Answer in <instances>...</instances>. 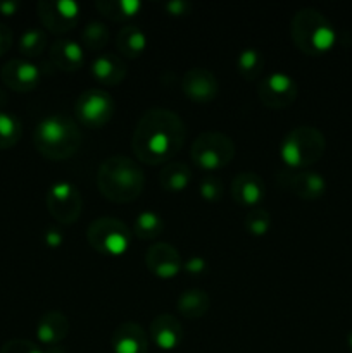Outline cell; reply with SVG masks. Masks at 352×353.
Masks as SVG:
<instances>
[{"mask_svg": "<svg viewBox=\"0 0 352 353\" xmlns=\"http://www.w3.org/2000/svg\"><path fill=\"white\" fill-rule=\"evenodd\" d=\"M347 345H349V348L352 350V330L349 331V334H347Z\"/></svg>", "mask_w": 352, "mask_h": 353, "instance_id": "obj_40", "label": "cell"}, {"mask_svg": "<svg viewBox=\"0 0 352 353\" xmlns=\"http://www.w3.org/2000/svg\"><path fill=\"white\" fill-rule=\"evenodd\" d=\"M116 48L123 57L138 59L147 48V34L144 33L140 26L126 24L117 33Z\"/></svg>", "mask_w": 352, "mask_h": 353, "instance_id": "obj_22", "label": "cell"}, {"mask_svg": "<svg viewBox=\"0 0 352 353\" xmlns=\"http://www.w3.org/2000/svg\"><path fill=\"white\" fill-rule=\"evenodd\" d=\"M47 209L55 221L62 224H75L83 210L81 192L75 185L59 181L48 188Z\"/></svg>", "mask_w": 352, "mask_h": 353, "instance_id": "obj_9", "label": "cell"}, {"mask_svg": "<svg viewBox=\"0 0 352 353\" xmlns=\"http://www.w3.org/2000/svg\"><path fill=\"white\" fill-rule=\"evenodd\" d=\"M114 100L109 92L100 88H90L83 92L75 102L76 123L85 128L99 130L104 128L114 116Z\"/></svg>", "mask_w": 352, "mask_h": 353, "instance_id": "obj_8", "label": "cell"}, {"mask_svg": "<svg viewBox=\"0 0 352 353\" xmlns=\"http://www.w3.org/2000/svg\"><path fill=\"white\" fill-rule=\"evenodd\" d=\"M0 78L3 85L12 92L28 93L37 88L40 83V69L28 59H10L2 65Z\"/></svg>", "mask_w": 352, "mask_h": 353, "instance_id": "obj_12", "label": "cell"}, {"mask_svg": "<svg viewBox=\"0 0 352 353\" xmlns=\"http://www.w3.org/2000/svg\"><path fill=\"white\" fill-rule=\"evenodd\" d=\"M83 141L78 123L64 114H54L35 126L33 145L48 161H66L79 150Z\"/></svg>", "mask_w": 352, "mask_h": 353, "instance_id": "obj_3", "label": "cell"}, {"mask_svg": "<svg viewBox=\"0 0 352 353\" xmlns=\"http://www.w3.org/2000/svg\"><path fill=\"white\" fill-rule=\"evenodd\" d=\"M145 265L155 278L173 279L183 269V261L173 245L155 243L145 254Z\"/></svg>", "mask_w": 352, "mask_h": 353, "instance_id": "obj_14", "label": "cell"}, {"mask_svg": "<svg viewBox=\"0 0 352 353\" xmlns=\"http://www.w3.org/2000/svg\"><path fill=\"white\" fill-rule=\"evenodd\" d=\"M159 181L168 193H179L192 181V169L185 162H168L159 174Z\"/></svg>", "mask_w": 352, "mask_h": 353, "instance_id": "obj_24", "label": "cell"}, {"mask_svg": "<svg viewBox=\"0 0 352 353\" xmlns=\"http://www.w3.org/2000/svg\"><path fill=\"white\" fill-rule=\"evenodd\" d=\"M79 6L72 0H40L37 3L38 19L47 31L64 34L72 31L79 21Z\"/></svg>", "mask_w": 352, "mask_h": 353, "instance_id": "obj_11", "label": "cell"}, {"mask_svg": "<svg viewBox=\"0 0 352 353\" xmlns=\"http://www.w3.org/2000/svg\"><path fill=\"white\" fill-rule=\"evenodd\" d=\"M183 271H186L192 276H200L207 271V262L202 257H192L183 262Z\"/></svg>", "mask_w": 352, "mask_h": 353, "instance_id": "obj_34", "label": "cell"}, {"mask_svg": "<svg viewBox=\"0 0 352 353\" xmlns=\"http://www.w3.org/2000/svg\"><path fill=\"white\" fill-rule=\"evenodd\" d=\"M164 9L168 10L169 16L182 17V16H186V14L192 10V3L185 2V0H171V2L166 3Z\"/></svg>", "mask_w": 352, "mask_h": 353, "instance_id": "obj_35", "label": "cell"}, {"mask_svg": "<svg viewBox=\"0 0 352 353\" xmlns=\"http://www.w3.org/2000/svg\"><path fill=\"white\" fill-rule=\"evenodd\" d=\"M326 150L324 134L314 126H297L285 134L280 145L282 161L289 168H309L323 157Z\"/></svg>", "mask_w": 352, "mask_h": 353, "instance_id": "obj_5", "label": "cell"}, {"mask_svg": "<svg viewBox=\"0 0 352 353\" xmlns=\"http://www.w3.org/2000/svg\"><path fill=\"white\" fill-rule=\"evenodd\" d=\"M271 214L262 207H255L245 214L244 226L252 236H264L271 230Z\"/></svg>", "mask_w": 352, "mask_h": 353, "instance_id": "obj_31", "label": "cell"}, {"mask_svg": "<svg viewBox=\"0 0 352 353\" xmlns=\"http://www.w3.org/2000/svg\"><path fill=\"white\" fill-rule=\"evenodd\" d=\"M148 336L157 348L164 352H171L178 348L183 340V326L171 314H159L154 317L148 330Z\"/></svg>", "mask_w": 352, "mask_h": 353, "instance_id": "obj_16", "label": "cell"}, {"mask_svg": "<svg viewBox=\"0 0 352 353\" xmlns=\"http://www.w3.org/2000/svg\"><path fill=\"white\" fill-rule=\"evenodd\" d=\"M211 307V299L207 292L200 288H190L185 290L182 295L176 300V309L186 319H200L207 314Z\"/></svg>", "mask_w": 352, "mask_h": 353, "instance_id": "obj_23", "label": "cell"}, {"mask_svg": "<svg viewBox=\"0 0 352 353\" xmlns=\"http://www.w3.org/2000/svg\"><path fill=\"white\" fill-rule=\"evenodd\" d=\"M299 95V85L285 72H273L259 81L257 99L271 110H282L292 105Z\"/></svg>", "mask_w": 352, "mask_h": 353, "instance_id": "obj_10", "label": "cell"}, {"mask_svg": "<svg viewBox=\"0 0 352 353\" xmlns=\"http://www.w3.org/2000/svg\"><path fill=\"white\" fill-rule=\"evenodd\" d=\"M164 231V219L159 214L145 210L137 216L133 223V236L138 240H155Z\"/></svg>", "mask_w": 352, "mask_h": 353, "instance_id": "obj_26", "label": "cell"}, {"mask_svg": "<svg viewBox=\"0 0 352 353\" xmlns=\"http://www.w3.org/2000/svg\"><path fill=\"white\" fill-rule=\"evenodd\" d=\"M69 319L64 312L59 310H48L38 319L37 338L40 343L47 347L59 345L69 334Z\"/></svg>", "mask_w": 352, "mask_h": 353, "instance_id": "obj_19", "label": "cell"}, {"mask_svg": "<svg viewBox=\"0 0 352 353\" xmlns=\"http://www.w3.org/2000/svg\"><path fill=\"white\" fill-rule=\"evenodd\" d=\"M286 185L292 190L293 195L302 200H317L326 192V181L320 172L314 171H300L297 174H289Z\"/></svg>", "mask_w": 352, "mask_h": 353, "instance_id": "obj_21", "label": "cell"}, {"mask_svg": "<svg viewBox=\"0 0 352 353\" xmlns=\"http://www.w3.org/2000/svg\"><path fill=\"white\" fill-rule=\"evenodd\" d=\"M17 9H19V2H14V0H3V2H0V12L3 16H14Z\"/></svg>", "mask_w": 352, "mask_h": 353, "instance_id": "obj_38", "label": "cell"}, {"mask_svg": "<svg viewBox=\"0 0 352 353\" xmlns=\"http://www.w3.org/2000/svg\"><path fill=\"white\" fill-rule=\"evenodd\" d=\"M145 186L144 169L130 157H107L97 171V188L114 203H130L141 195Z\"/></svg>", "mask_w": 352, "mask_h": 353, "instance_id": "obj_2", "label": "cell"}, {"mask_svg": "<svg viewBox=\"0 0 352 353\" xmlns=\"http://www.w3.org/2000/svg\"><path fill=\"white\" fill-rule=\"evenodd\" d=\"M262 68H264V57L255 48H245L237 57L238 74L248 81H254L262 72Z\"/></svg>", "mask_w": 352, "mask_h": 353, "instance_id": "obj_29", "label": "cell"}, {"mask_svg": "<svg viewBox=\"0 0 352 353\" xmlns=\"http://www.w3.org/2000/svg\"><path fill=\"white\" fill-rule=\"evenodd\" d=\"M133 233L130 228L116 217H99L90 223L86 230V240L95 252L109 257L126 254L131 245Z\"/></svg>", "mask_w": 352, "mask_h": 353, "instance_id": "obj_6", "label": "cell"}, {"mask_svg": "<svg viewBox=\"0 0 352 353\" xmlns=\"http://www.w3.org/2000/svg\"><path fill=\"white\" fill-rule=\"evenodd\" d=\"M186 128L182 117L164 107L145 110L131 138L135 157L148 165L169 162L185 145Z\"/></svg>", "mask_w": 352, "mask_h": 353, "instance_id": "obj_1", "label": "cell"}, {"mask_svg": "<svg viewBox=\"0 0 352 353\" xmlns=\"http://www.w3.org/2000/svg\"><path fill=\"white\" fill-rule=\"evenodd\" d=\"M182 90L192 102L209 103L219 93V83L209 69L192 68L183 74Z\"/></svg>", "mask_w": 352, "mask_h": 353, "instance_id": "obj_13", "label": "cell"}, {"mask_svg": "<svg viewBox=\"0 0 352 353\" xmlns=\"http://www.w3.org/2000/svg\"><path fill=\"white\" fill-rule=\"evenodd\" d=\"M23 137V124L12 112L0 110V150H7L17 145Z\"/></svg>", "mask_w": 352, "mask_h": 353, "instance_id": "obj_27", "label": "cell"}, {"mask_svg": "<svg viewBox=\"0 0 352 353\" xmlns=\"http://www.w3.org/2000/svg\"><path fill=\"white\" fill-rule=\"evenodd\" d=\"M50 61L54 62L55 68H59L61 71H78L83 68V62H85V52L79 43H76L75 40H69V38H59L54 43L50 45Z\"/></svg>", "mask_w": 352, "mask_h": 353, "instance_id": "obj_20", "label": "cell"}, {"mask_svg": "<svg viewBox=\"0 0 352 353\" xmlns=\"http://www.w3.org/2000/svg\"><path fill=\"white\" fill-rule=\"evenodd\" d=\"M230 195L237 205L247 207L248 210L255 209L264 200L266 185L255 172H240L231 181Z\"/></svg>", "mask_w": 352, "mask_h": 353, "instance_id": "obj_15", "label": "cell"}, {"mask_svg": "<svg viewBox=\"0 0 352 353\" xmlns=\"http://www.w3.org/2000/svg\"><path fill=\"white\" fill-rule=\"evenodd\" d=\"M199 193L204 200L207 202H217L223 196V183L217 178H204L199 185Z\"/></svg>", "mask_w": 352, "mask_h": 353, "instance_id": "obj_32", "label": "cell"}, {"mask_svg": "<svg viewBox=\"0 0 352 353\" xmlns=\"http://www.w3.org/2000/svg\"><path fill=\"white\" fill-rule=\"evenodd\" d=\"M109 41V28L100 21H92L81 31V47L92 52L102 50Z\"/></svg>", "mask_w": 352, "mask_h": 353, "instance_id": "obj_30", "label": "cell"}, {"mask_svg": "<svg viewBox=\"0 0 352 353\" xmlns=\"http://www.w3.org/2000/svg\"><path fill=\"white\" fill-rule=\"evenodd\" d=\"M190 157L193 164L204 171L223 169L233 161L235 143L228 134L219 131H206L193 140Z\"/></svg>", "mask_w": 352, "mask_h": 353, "instance_id": "obj_7", "label": "cell"}, {"mask_svg": "<svg viewBox=\"0 0 352 353\" xmlns=\"http://www.w3.org/2000/svg\"><path fill=\"white\" fill-rule=\"evenodd\" d=\"M17 47H19V54L23 55V59L30 61V59L40 57L47 48V34L38 28H31L21 34Z\"/></svg>", "mask_w": 352, "mask_h": 353, "instance_id": "obj_28", "label": "cell"}, {"mask_svg": "<svg viewBox=\"0 0 352 353\" xmlns=\"http://www.w3.org/2000/svg\"><path fill=\"white\" fill-rule=\"evenodd\" d=\"M0 353H43L33 341L23 340V338H14V340L6 341L0 348Z\"/></svg>", "mask_w": 352, "mask_h": 353, "instance_id": "obj_33", "label": "cell"}, {"mask_svg": "<svg viewBox=\"0 0 352 353\" xmlns=\"http://www.w3.org/2000/svg\"><path fill=\"white\" fill-rule=\"evenodd\" d=\"M93 79L104 86H117L126 79V62L116 54H102L93 59L90 65Z\"/></svg>", "mask_w": 352, "mask_h": 353, "instance_id": "obj_18", "label": "cell"}, {"mask_svg": "<svg viewBox=\"0 0 352 353\" xmlns=\"http://www.w3.org/2000/svg\"><path fill=\"white\" fill-rule=\"evenodd\" d=\"M290 37L302 54L317 57L330 50L337 40L333 24L317 9L306 7L293 14L290 23Z\"/></svg>", "mask_w": 352, "mask_h": 353, "instance_id": "obj_4", "label": "cell"}, {"mask_svg": "<svg viewBox=\"0 0 352 353\" xmlns=\"http://www.w3.org/2000/svg\"><path fill=\"white\" fill-rule=\"evenodd\" d=\"M114 353H148V334L138 323L119 324L113 333Z\"/></svg>", "mask_w": 352, "mask_h": 353, "instance_id": "obj_17", "label": "cell"}, {"mask_svg": "<svg viewBox=\"0 0 352 353\" xmlns=\"http://www.w3.org/2000/svg\"><path fill=\"white\" fill-rule=\"evenodd\" d=\"M95 7L102 16L116 23L131 19L141 10V3L138 0H99Z\"/></svg>", "mask_w": 352, "mask_h": 353, "instance_id": "obj_25", "label": "cell"}, {"mask_svg": "<svg viewBox=\"0 0 352 353\" xmlns=\"http://www.w3.org/2000/svg\"><path fill=\"white\" fill-rule=\"evenodd\" d=\"M12 41H14L12 30H10L7 24L0 23V57H2V55H6L7 52L10 50V47H12Z\"/></svg>", "mask_w": 352, "mask_h": 353, "instance_id": "obj_36", "label": "cell"}, {"mask_svg": "<svg viewBox=\"0 0 352 353\" xmlns=\"http://www.w3.org/2000/svg\"><path fill=\"white\" fill-rule=\"evenodd\" d=\"M43 353H68L62 347L59 345H54V347H47V350H43Z\"/></svg>", "mask_w": 352, "mask_h": 353, "instance_id": "obj_39", "label": "cell"}, {"mask_svg": "<svg viewBox=\"0 0 352 353\" xmlns=\"http://www.w3.org/2000/svg\"><path fill=\"white\" fill-rule=\"evenodd\" d=\"M45 243L50 248H59L62 245V234L55 228H48L45 231Z\"/></svg>", "mask_w": 352, "mask_h": 353, "instance_id": "obj_37", "label": "cell"}]
</instances>
